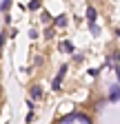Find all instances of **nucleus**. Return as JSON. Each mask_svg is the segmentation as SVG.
Returning <instances> with one entry per match:
<instances>
[{"label": "nucleus", "mask_w": 120, "mask_h": 124, "mask_svg": "<svg viewBox=\"0 0 120 124\" xmlns=\"http://www.w3.org/2000/svg\"><path fill=\"white\" fill-rule=\"evenodd\" d=\"M2 42H5V36H0V49H2Z\"/></svg>", "instance_id": "ddd939ff"}, {"label": "nucleus", "mask_w": 120, "mask_h": 124, "mask_svg": "<svg viewBox=\"0 0 120 124\" xmlns=\"http://www.w3.org/2000/svg\"><path fill=\"white\" fill-rule=\"evenodd\" d=\"M40 20H42V22H44V24H47V22H49V20H51V16H49V13H44V16H42V18H40Z\"/></svg>", "instance_id": "9b49d317"}, {"label": "nucleus", "mask_w": 120, "mask_h": 124, "mask_svg": "<svg viewBox=\"0 0 120 124\" xmlns=\"http://www.w3.org/2000/svg\"><path fill=\"white\" fill-rule=\"evenodd\" d=\"M91 24V36H100V29H98V24L96 22H89Z\"/></svg>", "instance_id": "1a4fd4ad"}, {"label": "nucleus", "mask_w": 120, "mask_h": 124, "mask_svg": "<svg viewBox=\"0 0 120 124\" xmlns=\"http://www.w3.org/2000/svg\"><path fill=\"white\" fill-rule=\"evenodd\" d=\"M53 24H56V27H65V24H67V16H58V18L53 20Z\"/></svg>", "instance_id": "423d86ee"}, {"label": "nucleus", "mask_w": 120, "mask_h": 124, "mask_svg": "<svg viewBox=\"0 0 120 124\" xmlns=\"http://www.w3.org/2000/svg\"><path fill=\"white\" fill-rule=\"evenodd\" d=\"M65 73H67V67H60V71H58V75L53 78V89H56V91L60 89V84H62V78H65Z\"/></svg>", "instance_id": "f03ea898"}, {"label": "nucleus", "mask_w": 120, "mask_h": 124, "mask_svg": "<svg viewBox=\"0 0 120 124\" xmlns=\"http://www.w3.org/2000/svg\"><path fill=\"white\" fill-rule=\"evenodd\" d=\"M120 98V86H111V93H109V100H118Z\"/></svg>", "instance_id": "39448f33"}, {"label": "nucleus", "mask_w": 120, "mask_h": 124, "mask_svg": "<svg viewBox=\"0 0 120 124\" xmlns=\"http://www.w3.org/2000/svg\"><path fill=\"white\" fill-rule=\"evenodd\" d=\"M116 33H118V36H120V29H116Z\"/></svg>", "instance_id": "4468645a"}, {"label": "nucleus", "mask_w": 120, "mask_h": 124, "mask_svg": "<svg viewBox=\"0 0 120 124\" xmlns=\"http://www.w3.org/2000/svg\"><path fill=\"white\" fill-rule=\"evenodd\" d=\"M60 51H65V53H73V42H69V40L60 42Z\"/></svg>", "instance_id": "7ed1b4c3"}, {"label": "nucleus", "mask_w": 120, "mask_h": 124, "mask_svg": "<svg viewBox=\"0 0 120 124\" xmlns=\"http://www.w3.org/2000/svg\"><path fill=\"white\" fill-rule=\"evenodd\" d=\"M42 95V86H34L31 89V98H40Z\"/></svg>", "instance_id": "6e6552de"}, {"label": "nucleus", "mask_w": 120, "mask_h": 124, "mask_svg": "<svg viewBox=\"0 0 120 124\" xmlns=\"http://www.w3.org/2000/svg\"><path fill=\"white\" fill-rule=\"evenodd\" d=\"M62 122H65V124H73V122H82V124H89L91 120H89L87 115H82V113H69V115H65V117H62Z\"/></svg>", "instance_id": "f257e3e1"}, {"label": "nucleus", "mask_w": 120, "mask_h": 124, "mask_svg": "<svg viewBox=\"0 0 120 124\" xmlns=\"http://www.w3.org/2000/svg\"><path fill=\"white\" fill-rule=\"evenodd\" d=\"M40 0H31V2H29V11H36V9H40Z\"/></svg>", "instance_id": "0eeeda50"}, {"label": "nucleus", "mask_w": 120, "mask_h": 124, "mask_svg": "<svg viewBox=\"0 0 120 124\" xmlns=\"http://www.w3.org/2000/svg\"><path fill=\"white\" fill-rule=\"evenodd\" d=\"M44 38L51 40V38H53V29H47V31H44Z\"/></svg>", "instance_id": "9d476101"}, {"label": "nucleus", "mask_w": 120, "mask_h": 124, "mask_svg": "<svg viewBox=\"0 0 120 124\" xmlns=\"http://www.w3.org/2000/svg\"><path fill=\"white\" fill-rule=\"evenodd\" d=\"M96 18H98L96 9H94V7H87V20H89V22H96Z\"/></svg>", "instance_id": "20e7f679"}, {"label": "nucleus", "mask_w": 120, "mask_h": 124, "mask_svg": "<svg viewBox=\"0 0 120 124\" xmlns=\"http://www.w3.org/2000/svg\"><path fill=\"white\" fill-rule=\"evenodd\" d=\"M9 2H11V0H2V9H7V7H9Z\"/></svg>", "instance_id": "f8f14e48"}]
</instances>
